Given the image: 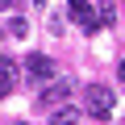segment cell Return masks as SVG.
I'll use <instances>...</instances> for the list:
<instances>
[{
  "instance_id": "cell-1",
  "label": "cell",
  "mask_w": 125,
  "mask_h": 125,
  "mask_svg": "<svg viewBox=\"0 0 125 125\" xmlns=\"http://www.w3.org/2000/svg\"><path fill=\"white\" fill-rule=\"evenodd\" d=\"M113 104H117V96H113L104 83H92V88H88V104H83L88 117H100V121H104V117L113 113Z\"/></svg>"
},
{
  "instance_id": "cell-2",
  "label": "cell",
  "mask_w": 125,
  "mask_h": 125,
  "mask_svg": "<svg viewBox=\"0 0 125 125\" xmlns=\"http://www.w3.org/2000/svg\"><path fill=\"white\" fill-rule=\"evenodd\" d=\"M21 67H25V75H29V79H50V75H54V62H50V54H29Z\"/></svg>"
},
{
  "instance_id": "cell-3",
  "label": "cell",
  "mask_w": 125,
  "mask_h": 125,
  "mask_svg": "<svg viewBox=\"0 0 125 125\" xmlns=\"http://www.w3.org/2000/svg\"><path fill=\"white\" fill-rule=\"evenodd\" d=\"M67 96H71V79H54V83H46L42 88V104H67Z\"/></svg>"
},
{
  "instance_id": "cell-4",
  "label": "cell",
  "mask_w": 125,
  "mask_h": 125,
  "mask_svg": "<svg viewBox=\"0 0 125 125\" xmlns=\"http://www.w3.org/2000/svg\"><path fill=\"white\" fill-rule=\"evenodd\" d=\"M71 17L83 25V33H96L100 29V21H96V13L88 9V0H71Z\"/></svg>"
},
{
  "instance_id": "cell-5",
  "label": "cell",
  "mask_w": 125,
  "mask_h": 125,
  "mask_svg": "<svg viewBox=\"0 0 125 125\" xmlns=\"http://www.w3.org/2000/svg\"><path fill=\"white\" fill-rule=\"evenodd\" d=\"M79 117H83V113H79V108H58V113H54V121H50V125H79Z\"/></svg>"
},
{
  "instance_id": "cell-6",
  "label": "cell",
  "mask_w": 125,
  "mask_h": 125,
  "mask_svg": "<svg viewBox=\"0 0 125 125\" xmlns=\"http://www.w3.org/2000/svg\"><path fill=\"white\" fill-rule=\"evenodd\" d=\"M113 17H117V4H113V0H100V9H96V21H100V25H113Z\"/></svg>"
},
{
  "instance_id": "cell-7",
  "label": "cell",
  "mask_w": 125,
  "mask_h": 125,
  "mask_svg": "<svg viewBox=\"0 0 125 125\" xmlns=\"http://www.w3.org/2000/svg\"><path fill=\"white\" fill-rule=\"evenodd\" d=\"M17 71H21L17 62H13V58H4V54H0V79H9V83H17Z\"/></svg>"
},
{
  "instance_id": "cell-8",
  "label": "cell",
  "mask_w": 125,
  "mask_h": 125,
  "mask_svg": "<svg viewBox=\"0 0 125 125\" xmlns=\"http://www.w3.org/2000/svg\"><path fill=\"white\" fill-rule=\"evenodd\" d=\"M9 33H13V38H25V33H29V21H25V17H13V21H9Z\"/></svg>"
},
{
  "instance_id": "cell-9",
  "label": "cell",
  "mask_w": 125,
  "mask_h": 125,
  "mask_svg": "<svg viewBox=\"0 0 125 125\" xmlns=\"http://www.w3.org/2000/svg\"><path fill=\"white\" fill-rule=\"evenodd\" d=\"M9 92H13V83H9V79H0V100H4Z\"/></svg>"
},
{
  "instance_id": "cell-10",
  "label": "cell",
  "mask_w": 125,
  "mask_h": 125,
  "mask_svg": "<svg viewBox=\"0 0 125 125\" xmlns=\"http://www.w3.org/2000/svg\"><path fill=\"white\" fill-rule=\"evenodd\" d=\"M117 75H121V83H125V62H117Z\"/></svg>"
},
{
  "instance_id": "cell-11",
  "label": "cell",
  "mask_w": 125,
  "mask_h": 125,
  "mask_svg": "<svg viewBox=\"0 0 125 125\" xmlns=\"http://www.w3.org/2000/svg\"><path fill=\"white\" fill-rule=\"evenodd\" d=\"M13 4H17V0H0V9H13Z\"/></svg>"
},
{
  "instance_id": "cell-12",
  "label": "cell",
  "mask_w": 125,
  "mask_h": 125,
  "mask_svg": "<svg viewBox=\"0 0 125 125\" xmlns=\"http://www.w3.org/2000/svg\"><path fill=\"white\" fill-rule=\"evenodd\" d=\"M17 125H29V121H17Z\"/></svg>"
},
{
  "instance_id": "cell-13",
  "label": "cell",
  "mask_w": 125,
  "mask_h": 125,
  "mask_svg": "<svg viewBox=\"0 0 125 125\" xmlns=\"http://www.w3.org/2000/svg\"><path fill=\"white\" fill-rule=\"evenodd\" d=\"M38 4H42V0H38Z\"/></svg>"
}]
</instances>
